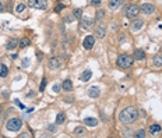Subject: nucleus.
Returning a JSON list of instances; mask_svg holds the SVG:
<instances>
[{
	"instance_id": "1",
	"label": "nucleus",
	"mask_w": 162,
	"mask_h": 138,
	"mask_svg": "<svg viewBox=\"0 0 162 138\" xmlns=\"http://www.w3.org/2000/svg\"><path fill=\"white\" fill-rule=\"evenodd\" d=\"M137 119H138V110H137L136 107H133V106L124 107L119 114V120L122 121L123 124H126V126L133 124Z\"/></svg>"
},
{
	"instance_id": "32",
	"label": "nucleus",
	"mask_w": 162,
	"mask_h": 138,
	"mask_svg": "<svg viewBox=\"0 0 162 138\" xmlns=\"http://www.w3.org/2000/svg\"><path fill=\"white\" fill-rule=\"evenodd\" d=\"M63 9H64V6L60 3V4H57V6L55 7V11H56V13H59V11H61V10H63Z\"/></svg>"
},
{
	"instance_id": "22",
	"label": "nucleus",
	"mask_w": 162,
	"mask_h": 138,
	"mask_svg": "<svg viewBox=\"0 0 162 138\" xmlns=\"http://www.w3.org/2000/svg\"><path fill=\"white\" fill-rule=\"evenodd\" d=\"M105 18V11L103 10H97V14H95V21L97 23H101Z\"/></svg>"
},
{
	"instance_id": "33",
	"label": "nucleus",
	"mask_w": 162,
	"mask_h": 138,
	"mask_svg": "<svg viewBox=\"0 0 162 138\" xmlns=\"http://www.w3.org/2000/svg\"><path fill=\"white\" fill-rule=\"evenodd\" d=\"M101 2H102V0H91V4L92 6H99Z\"/></svg>"
},
{
	"instance_id": "12",
	"label": "nucleus",
	"mask_w": 162,
	"mask_h": 138,
	"mask_svg": "<svg viewBox=\"0 0 162 138\" xmlns=\"http://www.w3.org/2000/svg\"><path fill=\"white\" fill-rule=\"evenodd\" d=\"M142 25H144V21H142L141 18H136V20L131 23V29H133V31H138V29L142 28Z\"/></svg>"
},
{
	"instance_id": "2",
	"label": "nucleus",
	"mask_w": 162,
	"mask_h": 138,
	"mask_svg": "<svg viewBox=\"0 0 162 138\" xmlns=\"http://www.w3.org/2000/svg\"><path fill=\"white\" fill-rule=\"evenodd\" d=\"M133 62H134V59L130 54H120V56L117 57V66H119L120 68L131 67V66H133Z\"/></svg>"
},
{
	"instance_id": "28",
	"label": "nucleus",
	"mask_w": 162,
	"mask_h": 138,
	"mask_svg": "<svg viewBox=\"0 0 162 138\" xmlns=\"http://www.w3.org/2000/svg\"><path fill=\"white\" fill-rule=\"evenodd\" d=\"M134 137H136V138H144L145 137V131H144V130H138V131H136Z\"/></svg>"
},
{
	"instance_id": "27",
	"label": "nucleus",
	"mask_w": 162,
	"mask_h": 138,
	"mask_svg": "<svg viewBox=\"0 0 162 138\" xmlns=\"http://www.w3.org/2000/svg\"><path fill=\"white\" fill-rule=\"evenodd\" d=\"M8 74V70L6 66H2V68H0V77H7Z\"/></svg>"
},
{
	"instance_id": "3",
	"label": "nucleus",
	"mask_w": 162,
	"mask_h": 138,
	"mask_svg": "<svg viewBox=\"0 0 162 138\" xmlns=\"http://www.w3.org/2000/svg\"><path fill=\"white\" fill-rule=\"evenodd\" d=\"M140 13V7L134 3H130L124 7V15L128 18H136Z\"/></svg>"
},
{
	"instance_id": "31",
	"label": "nucleus",
	"mask_w": 162,
	"mask_h": 138,
	"mask_svg": "<svg viewBox=\"0 0 162 138\" xmlns=\"http://www.w3.org/2000/svg\"><path fill=\"white\" fill-rule=\"evenodd\" d=\"M45 87H46V78H43L42 80V84H41V88H39V91H45Z\"/></svg>"
},
{
	"instance_id": "8",
	"label": "nucleus",
	"mask_w": 162,
	"mask_h": 138,
	"mask_svg": "<svg viewBox=\"0 0 162 138\" xmlns=\"http://www.w3.org/2000/svg\"><path fill=\"white\" fill-rule=\"evenodd\" d=\"M94 23H95V20H91L89 17H84V18H81V20H80V28L89 29V28H92Z\"/></svg>"
},
{
	"instance_id": "9",
	"label": "nucleus",
	"mask_w": 162,
	"mask_h": 138,
	"mask_svg": "<svg viewBox=\"0 0 162 138\" xmlns=\"http://www.w3.org/2000/svg\"><path fill=\"white\" fill-rule=\"evenodd\" d=\"M94 45H95V37H92V35L85 37V39H84V42H83L84 49H87V50H91V49L94 48Z\"/></svg>"
},
{
	"instance_id": "29",
	"label": "nucleus",
	"mask_w": 162,
	"mask_h": 138,
	"mask_svg": "<svg viewBox=\"0 0 162 138\" xmlns=\"http://www.w3.org/2000/svg\"><path fill=\"white\" fill-rule=\"evenodd\" d=\"M24 10H25V4H22V3L18 4V6L16 7V11H17V13H22Z\"/></svg>"
},
{
	"instance_id": "6",
	"label": "nucleus",
	"mask_w": 162,
	"mask_h": 138,
	"mask_svg": "<svg viewBox=\"0 0 162 138\" xmlns=\"http://www.w3.org/2000/svg\"><path fill=\"white\" fill-rule=\"evenodd\" d=\"M140 13H142L145 15H151L155 13V6L151 3H144L142 6H140Z\"/></svg>"
},
{
	"instance_id": "34",
	"label": "nucleus",
	"mask_w": 162,
	"mask_h": 138,
	"mask_svg": "<svg viewBox=\"0 0 162 138\" xmlns=\"http://www.w3.org/2000/svg\"><path fill=\"white\" fill-rule=\"evenodd\" d=\"M47 130H49V131H50V132H55V130H56V127H55V126H49V127H47Z\"/></svg>"
},
{
	"instance_id": "39",
	"label": "nucleus",
	"mask_w": 162,
	"mask_h": 138,
	"mask_svg": "<svg viewBox=\"0 0 162 138\" xmlns=\"http://www.w3.org/2000/svg\"><path fill=\"white\" fill-rule=\"evenodd\" d=\"M0 112H2V106H0Z\"/></svg>"
},
{
	"instance_id": "16",
	"label": "nucleus",
	"mask_w": 162,
	"mask_h": 138,
	"mask_svg": "<svg viewBox=\"0 0 162 138\" xmlns=\"http://www.w3.org/2000/svg\"><path fill=\"white\" fill-rule=\"evenodd\" d=\"M61 89H64V91H67V92H70V91L73 89V82H71V80H64L63 84H61Z\"/></svg>"
},
{
	"instance_id": "18",
	"label": "nucleus",
	"mask_w": 162,
	"mask_h": 138,
	"mask_svg": "<svg viewBox=\"0 0 162 138\" xmlns=\"http://www.w3.org/2000/svg\"><path fill=\"white\" fill-rule=\"evenodd\" d=\"M84 124H85V126H89V127H95L98 124V120L94 117H87V119H84Z\"/></svg>"
},
{
	"instance_id": "20",
	"label": "nucleus",
	"mask_w": 162,
	"mask_h": 138,
	"mask_svg": "<svg viewBox=\"0 0 162 138\" xmlns=\"http://www.w3.org/2000/svg\"><path fill=\"white\" fill-rule=\"evenodd\" d=\"M91 77H92V71H91V70H85L83 74H81L80 80H81L83 82H87L89 78H91Z\"/></svg>"
},
{
	"instance_id": "10",
	"label": "nucleus",
	"mask_w": 162,
	"mask_h": 138,
	"mask_svg": "<svg viewBox=\"0 0 162 138\" xmlns=\"http://www.w3.org/2000/svg\"><path fill=\"white\" fill-rule=\"evenodd\" d=\"M95 38H98V39H103V38L106 37V28L103 25H98L95 27V34H94Z\"/></svg>"
},
{
	"instance_id": "37",
	"label": "nucleus",
	"mask_w": 162,
	"mask_h": 138,
	"mask_svg": "<svg viewBox=\"0 0 162 138\" xmlns=\"http://www.w3.org/2000/svg\"><path fill=\"white\" fill-rule=\"evenodd\" d=\"M24 137H29V135H28V134H21V135H20V138H24Z\"/></svg>"
},
{
	"instance_id": "21",
	"label": "nucleus",
	"mask_w": 162,
	"mask_h": 138,
	"mask_svg": "<svg viewBox=\"0 0 162 138\" xmlns=\"http://www.w3.org/2000/svg\"><path fill=\"white\" fill-rule=\"evenodd\" d=\"M134 59H137V60H144V59H145V52L141 50V49H137V50L134 52Z\"/></svg>"
},
{
	"instance_id": "7",
	"label": "nucleus",
	"mask_w": 162,
	"mask_h": 138,
	"mask_svg": "<svg viewBox=\"0 0 162 138\" xmlns=\"http://www.w3.org/2000/svg\"><path fill=\"white\" fill-rule=\"evenodd\" d=\"M60 66H61V60L56 56L50 57V59L47 60V67H49L50 70H57V68H60Z\"/></svg>"
},
{
	"instance_id": "36",
	"label": "nucleus",
	"mask_w": 162,
	"mask_h": 138,
	"mask_svg": "<svg viewBox=\"0 0 162 138\" xmlns=\"http://www.w3.org/2000/svg\"><path fill=\"white\" fill-rule=\"evenodd\" d=\"M66 99V102H73V98H64Z\"/></svg>"
},
{
	"instance_id": "24",
	"label": "nucleus",
	"mask_w": 162,
	"mask_h": 138,
	"mask_svg": "<svg viewBox=\"0 0 162 138\" xmlns=\"http://www.w3.org/2000/svg\"><path fill=\"white\" fill-rule=\"evenodd\" d=\"M29 39L28 38H22L21 41H18V46L20 48H27V46H29Z\"/></svg>"
},
{
	"instance_id": "30",
	"label": "nucleus",
	"mask_w": 162,
	"mask_h": 138,
	"mask_svg": "<svg viewBox=\"0 0 162 138\" xmlns=\"http://www.w3.org/2000/svg\"><path fill=\"white\" fill-rule=\"evenodd\" d=\"M60 89H61L60 84H55V85H53V92H60Z\"/></svg>"
},
{
	"instance_id": "14",
	"label": "nucleus",
	"mask_w": 162,
	"mask_h": 138,
	"mask_svg": "<svg viewBox=\"0 0 162 138\" xmlns=\"http://www.w3.org/2000/svg\"><path fill=\"white\" fill-rule=\"evenodd\" d=\"M123 3H124V0H109V9L116 10V9H119Z\"/></svg>"
},
{
	"instance_id": "23",
	"label": "nucleus",
	"mask_w": 162,
	"mask_h": 138,
	"mask_svg": "<svg viewBox=\"0 0 162 138\" xmlns=\"http://www.w3.org/2000/svg\"><path fill=\"white\" fill-rule=\"evenodd\" d=\"M73 15H74L75 20H81V18H83V10L81 9H74L73 10Z\"/></svg>"
},
{
	"instance_id": "13",
	"label": "nucleus",
	"mask_w": 162,
	"mask_h": 138,
	"mask_svg": "<svg viewBox=\"0 0 162 138\" xmlns=\"http://www.w3.org/2000/svg\"><path fill=\"white\" fill-rule=\"evenodd\" d=\"M161 131H162V127L159 126V124H152V126H150V128H148V132H150L151 135H158Z\"/></svg>"
},
{
	"instance_id": "11",
	"label": "nucleus",
	"mask_w": 162,
	"mask_h": 138,
	"mask_svg": "<svg viewBox=\"0 0 162 138\" xmlns=\"http://www.w3.org/2000/svg\"><path fill=\"white\" fill-rule=\"evenodd\" d=\"M17 46H18V39H16V38L8 39L7 43H6V49H7V50H14Z\"/></svg>"
},
{
	"instance_id": "19",
	"label": "nucleus",
	"mask_w": 162,
	"mask_h": 138,
	"mask_svg": "<svg viewBox=\"0 0 162 138\" xmlns=\"http://www.w3.org/2000/svg\"><path fill=\"white\" fill-rule=\"evenodd\" d=\"M85 132H87L85 127H77V128L73 131V134H74L75 137H84V135H85Z\"/></svg>"
},
{
	"instance_id": "17",
	"label": "nucleus",
	"mask_w": 162,
	"mask_h": 138,
	"mask_svg": "<svg viewBox=\"0 0 162 138\" xmlns=\"http://www.w3.org/2000/svg\"><path fill=\"white\" fill-rule=\"evenodd\" d=\"M152 64L155 67H162V54H155L152 57Z\"/></svg>"
},
{
	"instance_id": "26",
	"label": "nucleus",
	"mask_w": 162,
	"mask_h": 138,
	"mask_svg": "<svg viewBox=\"0 0 162 138\" xmlns=\"http://www.w3.org/2000/svg\"><path fill=\"white\" fill-rule=\"evenodd\" d=\"M63 20H64V23L66 24H71V23H74L75 18H74V15H66Z\"/></svg>"
},
{
	"instance_id": "25",
	"label": "nucleus",
	"mask_w": 162,
	"mask_h": 138,
	"mask_svg": "<svg viewBox=\"0 0 162 138\" xmlns=\"http://www.w3.org/2000/svg\"><path fill=\"white\" fill-rule=\"evenodd\" d=\"M64 121H66V116H64V113H59L57 117H56V124H63Z\"/></svg>"
},
{
	"instance_id": "5",
	"label": "nucleus",
	"mask_w": 162,
	"mask_h": 138,
	"mask_svg": "<svg viewBox=\"0 0 162 138\" xmlns=\"http://www.w3.org/2000/svg\"><path fill=\"white\" fill-rule=\"evenodd\" d=\"M28 6L36 10H46L47 0H28Z\"/></svg>"
},
{
	"instance_id": "35",
	"label": "nucleus",
	"mask_w": 162,
	"mask_h": 138,
	"mask_svg": "<svg viewBox=\"0 0 162 138\" xmlns=\"http://www.w3.org/2000/svg\"><path fill=\"white\" fill-rule=\"evenodd\" d=\"M3 10H4V4L0 2V11H3Z\"/></svg>"
},
{
	"instance_id": "4",
	"label": "nucleus",
	"mask_w": 162,
	"mask_h": 138,
	"mask_svg": "<svg viewBox=\"0 0 162 138\" xmlns=\"http://www.w3.org/2000/svg\"><path fill=\"white\" fill-rule=\"evenodd\" d=\"M6 127H7L8 131L16 132V131H18V130L22 127V121H21V119H18V117L10 119V120L7 121V126H6Z\"/></svg>"
},
{
	"instance_id": "15",
	"label": "nucleus",
	"mask_w": 162,
	"mask_h": 138,
	"mask_svg": "<svg viewBox=\"0 0 162 138\" xmlns=\"http://www.w3.org/2000/svg\"><path fill=\"white\" fill-rule=\"evenodd\" d=\"M99 95H101V91L98 87H91L88 89V96H91V98H98Z\"/></svg>"
},
{
	"instance_id": "38",
	"label": "nucleus",
	"mask_w": 162,
	"mask_h": 138,
	"mask_svg": "<svg viewBox=\"0 0 162 138\" xmlns=\"http://www.w3.org/2000/svg\"><path fill=\"white\" fill-rule=\"evenodd\" d=\"M61 2H64V0H59V3H61Z\"/></svg>"
}]
</instances>
